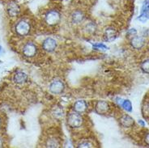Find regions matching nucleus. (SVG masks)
Returning <instances> with one entry per match:
<instances>
[{
  "mask_svg": "<svg viewBox=\"0 0 149 148\" xmlns=\"http://www.w3.org/2000/svg\"><path fill=\"white\" fill-rule=\"evenodd\" d=\"M130 45L135 49H141L145 45V39L141 36L133 37L130 40Z\"/></svg>",
  "mask_w": 149,
  "mask_h": 148,
  "instance_id": "nucleus-11",
  "label": "nucleus"
},
{
  "mask_svg": "<svg viewBox=\"0 0 149 148\" xmlns=\"http://www.w3.org/2000/svg\"><path fill=\"white\" fill-rule=\"evenodd\" d=\"M117 37H118V33L113 28L109 27L104 29V33H103L104 41H107V42H112L115 40Z\"/></svg>",
  "mask_w": 149,
  "mask_h": 148,
  "instance_id": "nucleus-9",
  "label": "nucleus"
},
{
  "mask_svg": "<svg viewBox=\"0 0 149 148\" xmlns=\"http://www.w3.org/2000/svg\"><path fill=\"white\" fill-rule=\"evenodd\" d=\"M71 22L74 24H79L80 23L84 21V19L85 18V15L82 11L80 10H76L72 12L71 15Z\"/></svg>",
  "mask_w": 149,
  "mask_h": 148,
  "instance_id": "nucleus-14",
  "label": "nucleus"
},
{
  "mask_svg": "<svg viewBox=\"0 0 149 148\" xmlns=\"http://www.w3.org/2000/svg\"><path fill=\"white\" fill-rule=\"evenodd\" d=\"M123 109H125L127 112H131L132 111V104L129 100H123L122 106Z\"/></svg>",
  "mask_w": 149,
  "mask_h": 148,
  "instance_id": "nucleus-16",
  "label": "nucleus"
},
{
  "mask_svg": "<svg viewBox=\"0 0 149 148\" xmlns=\"http://www.w3.org/2000/svg\"><path fill=\"white\" fill-rule=\"evenodd\" d=\"M2 125H3V122H2V119L0 117V129L2 128Z\"/></svg>",
  "mask_w": 149,
  "mask_h": 148,
  "instance_id": "nucleus-28",
  "label": "nucleus"
},
{
  "mask_svg": "<svg viewBox=\"0 0 149 148\" xmlns=\"http://www.w3.org/2000/svg\"><path fill=\"white\" fill-rule=\"evenodd\" d=\"M138 122H139V125H141V126H143H143H145V123L143 122L142 120H139Z\"/></svg>",
  "mask_w": 149,
  "mask_h": 148,
  "instance_id": "nucleus-26",
  "label": "nucleus"
},
{
  "mask_svg": "<svg viewBox=\"0 0 149 148\" xmlns=\"http://www.w3.org/2000/svg\"><path fill=\"white\" fill-rule=\"evenodd\" d=\"M13 81L18 85L24 84L28 81V74L22 70H18L13 75Z\"/></svg>",
  "mask_w": 149,
  "mask_h": 148,
  "instance_id": "nucleus-10",
  "label": "nucleus"
},
{
  "mask_svg": "<svg viewBox=\"0 0 149 148\" xmlns=\"http://www.w3.org/2000/svg\"><path fill=\"white\" fill-rule=\"evenodd\" d=\"M144 142H145V143L149 147V133H148L145 135V137H144Z\"/></svg>",
  "mask_w": 149,
  "mask_h": 148,
  "instance_id": "nucleus-23",
  "label": "nucleus"
},
{
  "mask_svg": "<svg viewBox=\"0 0 149 148\" xmlns=\"http://www.w3.org/2000/svg\"><path fill=\"white\" fill-rule=\"evenodd\" d=\"M22 53L24 57L32 58L36 56L37 54V44L33 43V41H27L25 44L23 45Z\"/></svg>",
  "mask_w": 149,
  "mask_h": 148,
  "instance_id": "nucleus-4",
  "label": "nucleus"
},
{
  "mask_svg": "<svg viewBox=\"0 0 149 148\" xmlns=\"http://www.w3.org/2000/svg\"><path fill=\"white\" fill-rule=\"evenodd\" d=\"M123 99L122 98H120V97H118V98H116V103L118 104L119 106H122V104H123Z\"/></svg>",
  "mask_w": 149,
  "mask_h": 148,
  "instance_id": "nucleus-22",
  "label": "nucleus"
},
{
  "mask_svg": "<svg viewBox=\"0 0 149 148\" xmlns=\"http://www.w3.org/2000/svg\"><path fill=\"white\" fill-rule=\"evenodd\" d=\"M142 71L145 74H149V58L143 61L140 65Z\"/></svg>",
  "mask_w": 149,
  "mask_h": 148,
  "instance_id": "nucleus-15",
  "label": "nucleus"
},
{
  "mask_svg": "<svg viewBox=\"0 0 149 148\" xmlns=\"http://www.w3.org/2000/svg\"><path fill=\"white\" fill-rule=\"evenodd\" d=\"M3 147V139L0 137V147Z\"/></svg>",
  "mask_w": 149,
  "mask_h": 148,
  "instance_id": "nucleus-27",
  "label": "nucleus"
},
{
  "mask_svg": "<svg viewBox=\"0 0 149 148\" xmlns=\"http://www.w3.org/2000/svg\"><path fill=\"white\" fill-rule=\"evenodd\" d=\"M96 28H97V27L93 23H89L86 25V29L88 31V33H93V32H95Z\"/></svg>",
  "mask_w": 149,
  "mask_h": 148,
  "instance_id": "nucleus-19",
  "label": "nucleus"
},
{
  "mask_svg": "<svg viewBox=\"0 0 149 148\" xmlns=\"http://www.w3.org/2000/svg\"><path fill=\"white\" fill-rule=\"evenodd\" d=\"M14 29L19 37H27L31 32V24L26 19H20L15 24Z\"/></svg>",
  "mask_w": 149,
  "mask_h": 148,
  "instance_id": "nucleus-1",
  "label": "nucleus"
},
{
  "mask_svg": "<svg viewBox=\"0 0 149 148\" xmlns=\"http://www.w3.org/2000/svg\"><path fill=\"white\" fill-rule=\"evenodd\" d=\"M87 109H88V104L85 100H79L75 101L73 105V110L80 114L85 113Z\"/></svg>",
  "mask_w": 149,
  "mask_h": 148,
  "instance_id": "nucleus-13",
  "label": "nucleus"
},
{
  "mask_svg": "<svg viewBox=\"0 0 149 148\" xmlns=\"http://www.w3.org/2000/svg\"><path fill=\"white\" fill-rule=\"evenodd\" d=\"M58 146H59L58 142L54 138L49 139L46 143V147H58Z\"/></svg>",
  "mask_w": 149,
  "mask_h": 148,
  "instance_id": "nucleus-17",
  "label": "nucleus"
},
{
  "mask_svg": "<svg viewBox=\"0 0 149 148\" xmlns=\"http://www.w3.org/2000/svg\"><path fill=\"white\" fill-rule=\"evenodd\" d=\"M148 11H149V0H144L143 3V5H142L140 14L146 13Z\"/></svg>",
  "mask_w": 149,
  "mask_h": 148,
  "instance_id": "nucleus-18",
  "label": "nucleus"
},
{
  "mask_svg": "<svg viewBox=\"0 0 149 148\" xmlns=\"http://www.w3.org/2000/svg\"><path fill=\"white\" fill-rule=\"evenodd\" d=\"M65 90L64 83L60 79H54L53 80L49 86V91L52 94L54 95H59L63 92Z\"/></svg>",
  "mask_w": 149,
  "mask_h": 148,
  "instance_id": "nucleus-6",
  "label": "nucleus"
},
{
  "mask_svg": "<svg viewBox=\"0 0 149 148\" xmlns=\"http://www.w3.org/2000/svg\"><path fill=\"white\" fill-rule=\"evenodd\" d=\"M119 122L121 126L125 128H130L134 125V120L131 117L130 115L123 114L119 119Z\"/></svg>",
  "mask_w": 149,
  "mask_h": 148,
  "instance_id": "nucleus-12",
  "label": "nucleus"
},
{
  "mask_svg": "<svg viewBox=\"0 0 149 148\" xmlns=\"http://www.w3.org/2000/svg\"><path fill=\"white\" fill-rule=\"evenodd\" d=\"M83 122H84L83 117L80 113H79L77 112L73 111L67 115V123L71 128H73V129L79 128L83 125Z\"/></svg>",
  "mask_w": 149,
  "mask_h": 148,
  "instance_id": "nucleus-3",
  "label": "nucleus"
},
{
  "mask_svg": "<svg viewBox=\"0 0 149 148\" xmlns=\"http://www.w3.org/2000/svg\"><path fill=\"white\" fill-rule=\"evenodd\" d=\"M128 33H130V34H135L137 33V31L134 29V28H131V29H130L129 31H128Z\"/></svg>",
  "mask_w": 149,
  "mask_h": 148,
  "instance_id": "nucleus-24",
  "label": "nucleus"
},
{
  "mask_svg": "<svg viewBox=\"0 0 149 148\" xmlns=\"http://www.w3.org/2000/svg\"><path fill=\"white\" fill-rule=\"evenodd\" d=\"M93 147V145L90 143L89 142H88V141H84V142H80L79 144L78 145V147Z\"/></svg>",
  "mask_w": 149,
  "mask_h": 148,
  "instance_id": "nucleus-20",
  "label": "nucleus"
},
{
  "mask_svg": "<svg viewBox=\"0 0 149 148\" xmlns=\"http://www.w3.org/2000/svg\"><path fill=\"white\" fill-rule=\"evenodd\" d=\"M44 19L45 24H48L49 26H55L61 21V14L59 11L55 9L49 10L45 13Z\"/></svg>",
  "mask_w": 149,
  "mask_h": 148,
  "instance_id": "nucleus-2",
  "label": "nucleus"
},
{
  "mask_svg": "<svg viewBox=\"0 0 149 148\" xmlns=\"http://www.w3.org/2000/svg\"><path fill=\"white\" fill-rule=\"evenodd\" d=\"M93 48H95L96 49H107L108 47L106 45H104V44H101V43H97V44H93Z\"/></svg>",
  "mask_w": 149,
  "mask_h": 148,
  "instance_id": "nucleus-21",
  "label": "nucleus"
},
{
  "mask_svg": "<svg viewBox=\"0 0 149 148\" xmlns=\"http://www.w3.org/2000/svg\"><path fill=\"white\" fill-rule=\"evenodd\" d=\"M57 41L55 39H54L52 37H47L42 42V49L48 53H51L55 50L57 48Z\"/></svg>",
  "mask_w": 149,
  "mask_h": 148,
  "instance_id": "nucleus-7",
  "label": "nucleus"
},
{
  "mask_svg": "<svg viewBox=\"0 0 149 148\" xmlns=\"http://www.w3.org/2000/svg\"><path fill=\"white\" fill-rule=\"evenodd\" d=\"M34 0H24V3L25 4H29L31 3H33Z\"/></svg>",
  "mask_w": 149,
  "mask_h": 148,
  "instance_id": "nucleus-25",
  "label": "nucleus"
},
{
  "mask_svg": "<svg viewBox=\"0 0 149 148\" xmlns=\"http://www.w3.org/2000/svg\"><path fill=\"white\" fill-rule=\"evenodd\" d=\"M6 11H7V13H8L9 17L15 18V17H17L19 15L20 11H21V8H20L19 4L16 1H10L7 4Z\"/></svg>",
  "mask_w": 149,
  "mask_h": 148,
  "instance_id": "nucleus-5",
  "label": "nucleus"
},
{
  "mask_svg": "<svg viewBox=\"0 0 149 148\" xmlns=\"http://www.w3.org/2000/svg\"><path fill=\"white\" fill-rule=\"evenodd\" d=\"M3 52V47H2V46H1V45H0V54H1V53Z\"/></svg>",
  "mask_w": 149,
  "mask_h": 148,
  "instance_id": "nucleus-29",
  "label": "nucleus"
},
{
  "mask_svg": "<svg viewBox=\"0 0 149 148\" xmlns=\"http://www.w3.org/2000/svg\"><path fill=\"white\" fill-rule=\"evenodd\" d=\"M109 104L107 101L98 100L95 104V112L99 115H104L109 111Z\"/></svg>",
  "mask_w": 149,
  "mask_h": 148,
  "instance_id": "nucleus-8",
  "label": "nucleus"
}]
</instances>
